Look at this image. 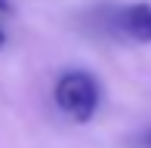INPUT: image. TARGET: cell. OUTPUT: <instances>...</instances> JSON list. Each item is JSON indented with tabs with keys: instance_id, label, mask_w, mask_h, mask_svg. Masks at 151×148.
I'll return each instance as SVG.
<instances>
[{
	"instance_id": "cell-4",
	"label": "cell",
	"mask_w": 151,
	"mask_h": 148,
	"mask_svg": "<svg viewBox=\"0 0 151 148\" xmlns=\"http://www.w3.org/2000/svg\"><path fill=\"white\" fill-rule=\"evenodd\" d=\"M6 43V34H3V31H0V46H3Z\"/></svg>"
},
{
	"instance_id": "cell-3",
	"label": "cell",
	"mask_w": 151,
	"mask_h": 148,
	"mask_svg": "<svg viewBox=\"0 0 151 148\" xmlns=\"http://www.w3.org/2000/svg\"><path fill=\"white\" fill-rule=\"evenodd\" d=\"M0 12H12V6H9V0H0Z\"/></svg>"
},
{
	"instance_id": "cell-5",
	"label": "cell",
	"mask_w": 151,
	"mask_h": 148,
	"mask_svg": "<svg viewBox=\"0 0 151 148\" xmlns=\"http://www.w3.org/2000/svg\"><path fill=\"white\" fill-rule=\"evenodd\" d=\"M148 142H151V136H148Z\"/></svg>"
},
{
	"instance_id": "cell-1",
	"label": "cell",
	"mask_w": 151,
	"mask_h": 148,
	"mask_svg": "<svg viewBox=\"0 0 151 148\" xmlns=\"http://www.w3.org/2000/svg\"><path fill=\"white\" fill-rule=\"evenodd\" d=\"M52 99H56L59 111H65L74 124H90L96 117V111H99L102 86H99V80H96L90 71L71 68V71H65L56 80Z\"/></svg>"
},
{
	"instance_id": "cell-2",
	"label": "cell",
	"mask_w": 151,
	"mask_h": 148,
	"mask_svg": "<svg viewBox=\"0 0 151 148\" xmlns=\"http://www.w3.org/2000/svg\"><path fill=\"white\" fill-rule=\"evenodd\" d=\"M117 28L136 43H151V6L129 3L117 12Z\"/></svg>"
}]
</instances>
